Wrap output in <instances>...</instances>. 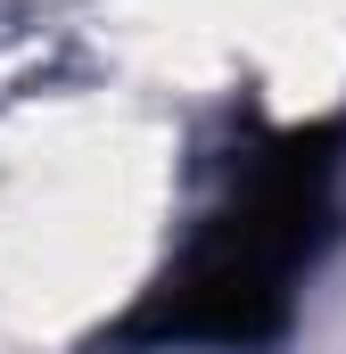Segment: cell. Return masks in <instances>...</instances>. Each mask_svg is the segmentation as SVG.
Wrapping results in <instances>:
<instances>
[{
	"label": "cell",
	"mask_w": 346,
	"mask_h": 354,
	"mask_svg": "<svg viewBox=\"0 0 346 354\" xmlns=\"http://www.w3.org/2000/svg\"><path fill=\"white\" fill-rule=\"evenodd\" d=\"M346 115L272 124L231 165V189L198 223V239L173 256L107 330L116 354H264L297 322V280L338 248L346 231Z\"/></svg>",
	"instance_id": "cell-1"
}]
</instances>
